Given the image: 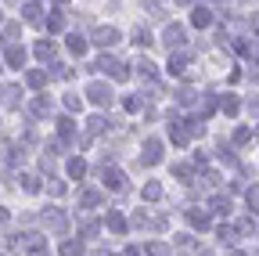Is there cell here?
<instances>
[{
	"label": "cell",
	"mask_w": 259,
	"mask_h": 256,
	"mask_svg": "<svg viewBox=\"0 0 259 256\" xmlns=\"http://www.w3.org/2000/svg\"><path fill=\"white\" fill-rule=\"evenodd\" d=\"M15 249H18L22 256H47V238H40V235H22V238L15 242Z\"/></svg>",
	"instance_id": "1"
},
{
	"label": "cell",
	"mask_w": 259,
	"mask_h": 256,
	"mask_svg": "<svg viewBox=\"0 0 259 256\" xmlns=\"http://www.w3.org/2000/svg\"><path fill=\"white\" fill-rule=\"evenodd\" d=\"M94 69H97V72H108L112 80H126V76H130V69L122 65L119 58H112V54H101V58L94 61Z\"/></svg>",
	"instance_id": "2"
},
{
	"label": "cell",
	"mask_w": 259,
	"mask_h": 256,
	"mask_svg": "<svg viewBox=\"0 0 259 256\" xmlns=\"http://www.w3.org/2000/svg\"><path fill=\"white\" fill-rule=\"evenodd\" d=\"M87 94H90V101H94V105H105V108L112 105V87H108V83H90Z\"/></svg>",
	"instance_id": "3"
},
{
	"label": "cell",
	"mask_w": 259,
	"mask_h": 256,
	"mask_svg": "<svg viewBox=\"0 0 259 256\" xmlns=\"http://www.w3.org/2000/svg\"><path fill=\"white\" fill-rule=\"evenodd\" d=\"M158 159H162V141H158V137H148V141H144V155H141V163H144V166H155Z\"/></svg>",
	"instance_id": "4"
},
{
	"label": "cell",
	"mask_w": 259,
	"mask_h": 256,
	"mask_svg": "<svg viewBox=\"0 0 259 256\" xmlns=\"http://www.w3.org/2000/svg\"><path fill=\"white\" fill-rule=\"evenodd\" d=\"M18 101H22V87H0V105L4 108H18Z\"/></svg>",
	"instance_id": "5"
},
{
	"label": "cell",
	"mask_w": 259,
	"mask_h": 256,
	"mask_svg": "<svg viewBox=\"0 0 259 256\" xmlns=\"http://www.w3.org/2000/svg\"><path fill=\"white\" fill-rule=\"evenodd\" d=\"M212 18H216L212 8H194V11H191V25H194V29H209Z\"/></svg>",
	"instance_id": "6"
},
{
	"label": "cell",
	"mask_w": 259,
	"mask_h": 256,
	"mask_svg": "<svg viewBox=\"0 0 259 256\" xmlns=\"http://www.w3.org/2000/svg\"><path fill=\"white\" fill-rule=\"evenodd\" d=\"M94 44H97V47H112V44H119V29H112V25L97 29V33H94Z\"/></svg>",
	"instance_id": "7"
},
{
	"label": "cell",
	"mask_w": 259,
	"mask_h": 256,
	"mask_svg": "<svg viewBox=\"0 0 259 256\" xmlns=\"http://www.w3.org/2000/svg\"><path fill=\"white\" fill-rule=\"evenodd\" d=\"M44 224H47L51 231H65V228H69V220H65L61 209H47V213H44Z\"/></svg>",
	"instance_id": "8"
},
{
	"label": "cell",
	"mask_w": 259,
	"mask_h": 256,
	"mask_svg": "<svg viewBox=\"0 0 259 256\" xmlns=\"http://www.w3.org/2000/svg\"><path fill=\"white\" fill-rule=\"evenodd\" d=\"M4 58H8L11 69H22V65H25V47H22V44H11V47L4 51Z\"/></svg>",
	"instance_id": "9"
},
{
	"label": "cell",
	"mask_w": 259,
	"mask_h": 256,
	"mask_svg": "<svg viewBox=\"0 0 259 256\" xmlns=\"http://www.w3.org/2000/svg\"><path fill=\"white\" fill-rule=\"evenodd\" d=\"M101 177H105V188H112V191L126 188V173H119V170H101Z\"/></svg>",
	"instance_id": "10"
},
{
	"label": "cell",
	"mask_w": 259,
	"mask_h": 256,
	"mask_svg": "<svg viewBox=\"0 0 259 256\" xmlns=\"http://www.w3.org/2000/svg\"><path fill=\"white\" fill-rule=\"evenodd\" d=\"M101 130H108V119H105V116H94V119H87V137H83V144H87L90 137H97Z\"/></svg>",
	"instance_id": "11"
},
{
	"label": "cell",
	"mask_w": 259,
	"mask_h": 256,
	"mask_svg": "<svg viewBox=\"0 0 259 256\" xmlns=\"http://www.w3.org/2000/svg\"><path fill=\"white\" fill-rule=\"evenodd\" d=\"M105 224H108V231H115V235H126V228H130L126 216H122V213H115V209L105 216Z\"/></svg>",
	"instance_id": "12"
},
{
	"label": "cell",
	"mask_w": 259,
	"mask_h": 256,
	"mask_svg": "<svg viewBox=\"0 0 259 256\" xmlns=\"http://www.w3.org/2000/svg\"><path fill=\"white\" fill-rule=\"evenodd\" d=\"M32 51H36V58L40 61H51L54 54H58V47H54V40H40L36 47H32Z\"/></svg>",
	"instance_id": "13"
},
{
	"label": "cell",
	"mask_w": 259,
	"mask_h": 256,
	"mask_svg": "<svg viewBox=\"0 0 259 256\" xmlns=\"http://www.w3.org/2000/svg\"><path fill=\"white\" fill-rule=\"evenodd\" d=\"M134 65H137V72H141L144 80H155V76H158V65H155L151 58H141V61H134Z\"/></svg>",
	"instance_id": "14"
},
{
	"label": "cell",
	"mask_w": 259,
	"mask_h": 256,
	"mask_svg": "<svg viewBox=\"0 0 259 256\" xmlns=\"http://www.w3.org/2000/svg\"><path fill=\"white\" fill-rule=\"evenodd\" d=\"M162 40H166L169 47H180V44H184V25H169V29H166V36H162Z\"/></svg>",
	"instance_id": "15"
},
{
	"label": "cell",
	"mask_w": 259,
	"mask_h": 256,
	"mask_svg": "<svg viewBox=\"0 0 259 256\" xmlns=\"http://www.w3.org/2000/svg\"><path fill=\"white\" fill-rule=\"evenodd\" d=\"M58 134H61L65 141H72V137H76V123H72L69 116H61V119H58Z\"/></svg>",
	"instance_id": "16"
},
{
	"label": "cell",
	"mask_w": 259,
	"mask_h": 256,
	"mask_svg": "<svg viewBox=\"0 0 259 256\" xmlns=\"http://www.w3.org/2000/svg\"><path fill=\"white\" fill-rule=\"evenodd\" d=\"M184 69H187V54L180 51V54L169 58V72H173V76H184Z\"/></svg>",
	"instance_id": "17"
},
{
	"label": "cell",
	"mask_w": 259,
	"mask_h": 256,
	"mask_svg": "<svg viewBox=\"0 0 259 256\" xmlns=\"http://www.w3.org/2000/svg\"><path fill=\"white\" fill-rule=\"evenodd\" d=\"M187 220L194 224V228H209V213L205 209H187Z\"/></svg>",
	"instance_id": "18"
},
{
	"label": "cell",
	"mask_w": 259,
	"mask_h": 256,
	"mask_svg": "<svg viewBox=\"0 0 259 256\" xmlns=\"http://www.w3.org/2000/svg\"><path fill=\"white\" fill-rule=\"evenodd\" d=\"M61 8H65V4H58V8L51 11V18H47V29H51V33H58V29L65 25V15H61Z\"/></svg>",
	"instance_id": "19"
},
{
	"label": "cell",
	"mask_w": 259,
	"mask_h": 256,
	"mask_svg": "<svg viewBox=\"0 0 259 256\" xmlns=\"http://www.w3.org/2000/svg\"><path fill=\"white\" fill-rule=\"evenodd\" d=\"M220 108H223V116H238V108H241V101L234 98V94H227V98L220 101Z\"/></svg>",
	"instance_id": "20"
},
{
	"label": "cell",
	"mask_w": 259,
	"mask_h": 256,
	"mask_svg": "<svg viewBox=\"0 0 259 256\" xmlns=\"http://www.w3.org/2000/svg\"><path fill=\"white\" fill-rule=\"evenodd\" d=\"M25 83H29V87H36V90H40V87H47V72H44V69H32V72L25 76Z\"/></svg>",
	"instance_id": "21"
},
{
	"label": "cell",
	"mask_w": 259,
	"mask_h": 256,
	"mask_svg": "<svg viewBox=\"0 0 259 256\" xmlns=\"http://www.w3.org/2000/svg\"><path fill=\"white\" fill-rule=\"evenodd\" d=\"M212 213H216V216H227V213H231V199H227V195H216V199H212Z\"/></svg>",
	"instance_id": "22"
},
{
	"label": "cell",
	"mask_w": 259,
	"mask_h": 256,
	"mask_svg": "<svg viewBox=\"0 0 259 256\" xmlns=\"http://www.w3.org/2000/svg\"><path fill=\"white\" fill-rule=\"evenodd\" d=\"M97 202H101V191H94V188H90V191H83V199H79V206H83V209H94Z\"/></svg>",
	"instance_id": "23"
},
{
	"label": "cell",
	"mask_w": 259,
	"mask_h": 256,
	"mask_svg": "<svg viewBox=\"0 0 259 256\" xmlns=\"http://www.w3.org/2000/svg\"><path fill=\"white\" fill-rule=\"evenodd\" d=\"M18 180H22V188L29 191V195H36V191H40V177H32V173H22Z\"/></svg>",
	"instance_id": "24"
},
{
	"label": "cell",
	"mask_w": 259,
	"mask_h": 256,
	"mask_svg": "<svg viewBox=\"0 0 259 256\" xmlns=\"http://www.w3.org/2000/svg\"><path fill=\"white\" fill-rule=\"evenodd\" d=\"M144 199H148V202H158V199H162V184H155V180L144 184Z\"/></svg>",
	"instance_id": "25"
},
{
	"label": "cell",
	"mask_w": 259,
	"mask_h": 256,
	"mask_svg": "<svg viewBox=\"0 0 259 256\" xmlns=\"http://www.w3.org/2000/svg\"><path fill=\"white\" fill-rule=\"evenodd\" d=\"M29 112H32V116H47V112H51V101H47V98H36V101L29 105Z\"/></svg>",
	"instance_id": "26"
},
{
	"label": "cell",
	"mask_w": 259,
	"mask_h": 256,
	"mask_svg": "<svg viewBox=\"0 0 259 256\" xmlns=\"http://www.w3.org/2000/svg\"><path fill=\"white\" fill-rule=\"evenodd\" d=\"M83 173H87V163H83V159H69V177H76V180H79Z\"/></svg>",
	"instance_id": "27"
},
{
	"label": "cell",
	"mask_w": 259,
	"mask_h": 256,
	"mask_svg": "<svg viewBox=\"0 0 259 256\" xmlns=\"http://www.w3.org/2000/svg\"><path fill=\"white\" fill-rule=\"evenodd\" d=\"M61 256H83V245L72 242V238H69V242H61Z\"/></svg>",
	"instance_id": "28"
},
{
	"label": "cell",
	"mask_w": 259,
	"mask_h": 256,
	"mask_svg": "<svg viewBox=\"0 0 259 256\" xmlns=\"http://www.w3.org/2000/svg\"><path fill=\"white\" fill-rule=\"evenodd\" d=\"M69 51H72V54H83V51H87V40L72 33V36H69Z\"/></svg>",
	"instance_id": "29"
},
{
	"label": "cell",
	"mask_w": 259,
	"mask_h": 256,
	"mask_svg": "<svg viewBox=\"0 0 259 256\" xmlns=\"http://www.w3.org/2000/svg\"><path fill=\"white\" fill-rule=\"evenodd\" d=\"M134 40H137L141 47H151V33H148L144 25H141V29H134Z\"/></svg>",
	"instance_id": "30"
},
{
	"label": "cell",
	"mask_w": 259,
	"mask_h": 256,
	"mask_svg": "<svg viewBox=\"0 0 259 256\" xmlns=\"http://www.w3.org/2000/svg\"><path fill=\"white\" fill-rule=\"evenodd\" d=\"M148 252L151 256H169V245L166 242H148Z\"/></svg>",
	"instance_id": "31"
},
{
	"label": "cell",
	"mask_w": 259,
	"mask_h": 256,
	"mask_svg": "<svg viewBox=\"0 0 259 256\" xmlns=\"http://www.w3.org/2000/svg\"><path fill=\"white\" fill-rule=\"evenodd\" d=\"M22 15H25L29 22H36V18H40V4H22Z\"/></svg>",
	"instance_id": "32"
},
{
	"label": "cell",
	"mask_w": 259,
	"mask_h": 256,
	"mask_svg": "<svg viewBox=\"0 0 259 256\" xmlns=\"http://www.w3.org/2000/svg\"><path fill=\"white\" fill-rule=\"evenodd\" d=\"M248 141H252L248 126H238V130H234V144H248Z\"/></svg>",
	"instance_id": "33"
},
{
	"label": "cell",
	"mask_w": 259,
	"mask_h": 256,
	"mask_svg": "<svg viewBox=\"0 0 259 256\" xmlns=\"http://www.w3.org/2000/svg\"><path fill=\"white\" fill-rule=\"evenodd\" d=\"M47 191H51V195H65V184L54 180V177H47Z\"/></svg>",
	"instance_id": "34"
},
{
	"label": "cell",
	"mask_w": 259,
	"mask_h": 256,
	"mask_svg": "<svg viewBox=\"0 0 259 256\" xmlns=\"http://www.w3.org/2000/svg\"><path fill=\"white\" fill-rule=\"evenodd\" d=\"M245 199H248V206L259 213V188H248V191H245Z\"/></svg>",
	"instance_id": "35"
},
{
	"label": "cell",
	"mask_w": 259,
	"mask_h": 256,
	"mask_svg": "<svg viewBox=\"0 0 259 256\" xmlns=\"http://www.w3.org/2000/svg\"><path fill=\"white\" fill-rule=\"evenodd\" d=\"M97 231H101V224H94V220L83 224V235H87V238H97Z\"/></svg>",
	"instance_id": "36"
},
{
	"label": "cell",
	"mask_w": 259,
	"mask_h": 256,
	"mask_svg": "<svg viewBox=\"0 0 259 256\" xmlns=\"http://www.w3.org/2000/svg\"><path fill=\"white\" fill-rule=\"evenodd\" d=\"M238 231H241V235H252V231H255V224H252V216H245V220L238 224Z\"/></svg>",
	"instance_id": "37"
},
{
	"label": "cell",
	"mask_w": 259,
	"mask_h": 256,
	"mask_svg": "<svg viewBox=\"0 0 259 256\" xmlns=\"http://www.w3.org/2000/svg\"><path fill=\"white\" fill-rule=\"evenodd\" d=\"M141 108H144L141 98H126V112H141Z\"/></svg>",
	"instance_id": "38"
},
{
	"label": "cell",
	"mask_w": 259,
	"mask_h": 256,
	"mask_svg": "<svg viewBox=\"0 0 259 256\" xmlns=\"http://www.w3.org/2000/svg\"><path fill=\"white\" fill-rule=\"evenodd\" d=\"M173 173H177V177H184V180H187V177H191V166H187V163H177V166H173Z\"/></svg>",
	"instance_id": "39"
},
{
	"label": "cell",
	"mask_w": 259,
	"mask_h": 256,
	"mask_svg": "<svg viewBox=\"0 0 259 256\" xmlns=\"http://www.w3.org/2000/svg\"><path fill=\"white\" fill-rule=\"evenodd\" d=\"M65 105H69V108H72V112H79V108H83V101H79V98H76V94H69V98H65Z\"/></svg>",
	"instance_id": "40"
},
{
	"label": "cell",
	"mask_w": 259,
	"mask_h": 256,
	"mask_svg": "<svg viewBox=\"0 0 259 256\" xmlns=\"http://www.w3.org/2000/svg\"><path fill=\"white\" fill-rule=\"evenodd\" d=\"M220 242H234V228H220Z\"/></svg>",
	"instance_id": "41"
},
{
	"label": "cell",
	"mask_w": 259,
	"mask_h": 256,
	"mask_svg": "<svg viewBox=\"0 0 259 256\" xmlns=\"http://www.w3.org/2000/svg\"><path fill=\"white\" fill-rule=\"evenodd\" d=\"M8 220H11V213H8L4 206H0V224H8Z\"/></svg>",
	"instance_id": "42"
},
{
	"label": "cell",
	"mask_w": 259,
	"mask_h": 256,
	"mask_svg": "<svg viewBox=\"0 0 259 256\" xmlns=\"http://www.w3.org/2000/svg\"><path fill=\"white\" fill-rule=\"evenodd\" d=\"M252 33H259V15H255V18H252Z\"/></svg>",
	"instance_id": "43"
},
{
	"label": "cell",
	"mask_w": 259,
	"mask_h": 256,
	"mask_svg": "<svg viewBox=\"0 0 259 256\" xmlns=\"http://www.w3.org/2000/svg\"><path fill=\"white\" fill-rule=\"evenodd\" d=\"M0 18H4V15H0Z\"/></svg>",
	"instance_id": "44"
}]
</instances>
